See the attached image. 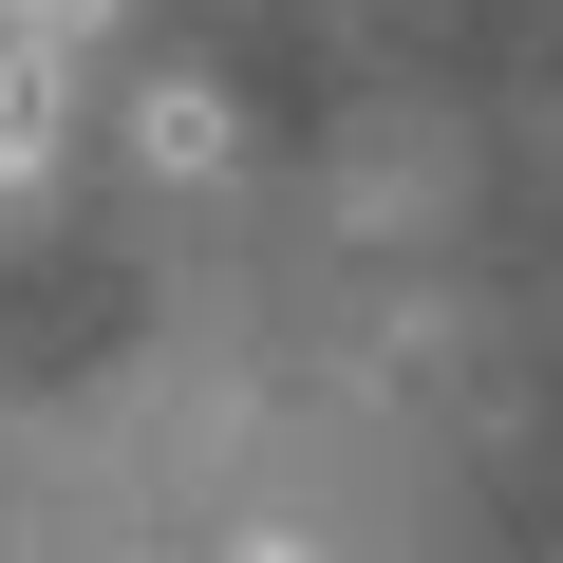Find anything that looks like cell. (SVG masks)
Returning a JSON list of instances; mask_svg holds the SVG:
<instances>
[{"instance_id": "6da1fadb", "label": "cell", "mask_w": 563, "mask_h": 563, "mask_svg": "<svg viewBox=\"0 0 563 563\" xmlns=\"http://www.w3.org/2000/svg\"><path fill=\"white\" fill-rule=\"evenodd\" d=\"M57 169V38H0V188Z\"/></svg>"}, {"instance_id": "7a4b0ae2", "label": "cell", "mask_w": 563, "mask_h": 563, "mask_svg": "<svg viewBox=\"0 0 563 563\" xmlns=\"http://www.w3.org/2000/svg\"><path fill=\"white\" fill-rule=\"evenodd\" d=\"M113 20V0H20V38H95Z\"/></svg>"}]
</instances>
